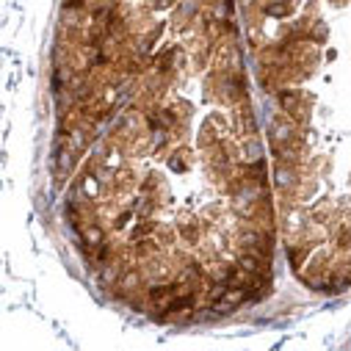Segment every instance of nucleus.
<instances>
[{"mask_svg": "<svg viewBox=\"0 0 351 351\" xmlns=\"http://www.w3.org/2000/svg\"><path fill=\"white\" fill-rule=\"evenodd\" d=\"M280 47L285 50L288 61L296 64L307 77L315 72V66H318V61H321V50H318L315 42H310V39H293V42L280 45Z\"/></svg>", "mask_w": 351, "mask_h": 351, "instance_id": "3", "label": "nucleus"}, {"mask_svg": "<svg viewBox=\"0 0 351 351\" xmlns=\"http://www.w3.org/2000/svg\"><path fill=\"white\" fill-rule=\"evenodd\" d=\"M221 138H224V128H221V122H219L216 117H208V119L202 122L199 133H197V147H199V149H208V147L219 144Z\"/></svg>", "mask_w": 351, "mask_h": 351, "instance_id": "11", "label": "nucleus"}, {"mask_svg": "<svg viewBox=\"0 0 351 351\" xmlns=\"http://www.w3.org/2000/svg\"><path fill=\"white\" fill-rule=\"evenodd\" d=\"M335 3H337V6H343V3H346V0H335Z\"/></svg>", "mask_w": 351, "mask_h": 351, "instance_id": "17", "label": "nucleus"}, {"mask_svg": "<svg viewBox=\"0 0 351 351\" xmlns=\"http://www.w3.org/2000/svg\"><path fill=\"white\" fill-rule=\"evenodd\" d=\"M189 53H191V64L197 69H205L210 64V53H213V42L205 36V34H197L191 42H189Z\"/></svg>", "mask_w": 351, "mask_h": 351, "instance_id": "9", "label": "nucleus"}, {"mask_svg": "<svg viewBox=\"0 0 351 351\" xmlns=\"http://www.w3.org/2000/svg\"><path fill=\"white\" fill-rule=\"evenodd\" d=\"M293 12V0H269L263 6V14H271V17H288Z\"/></svg>", "mask_w": 351, "mask_h": 351, "instance_id": "14", "label": "nucleus"}, {"mask_svg": "<svg viewBox=\"0 0 351 351\" xmlns=\"http://www.w3.org/2000/svg\"><path fill=\"white\" fill-rule=\"evenodd\" d=\"M178 235H180V241H186V243H199L202 241V221L199 219H180L178 221Z\"/></svg>", "mask_w": 351, "mask_h": 351, "instance_id": "13", "label": "nucleus"}, {"mask_svg": "<svg viewBox=\"0 0 351 351\" xmlns=\"http://www.w3.org/2000/svg\"><path fill=\"white\" fill-rule=\"evenodd\" d=\"M197 163V155L189 149V147H180V149H171V155H169V166H171V171H178V174H183V171H189L191 166Z\"/></svg>", "mask_w": 351, "mask_h": 351, "instance_id": "12", "label": "nucleus"}, {"mask_svg": "<svg viewBox=\"0 0 351 351\" xmlns=\"http://www.w3.org/2000/svg\"><path fill=\"white\" fill-rule=\"evenodd\" d=\"M152 235H155V241H158L163 249H169V246L174 243V227H169V224H163V221H155Z\"/></svg>", "mask_w": 351, "mask_h": 351, "instance_id": "15", "label": "nucleus"}, {"mask_svg": "<svg viewBox=\"0 0 351 351\" xmlns=\"http://www.w3.org/2000/svg\"><path fill=\"white\" fill-rule=\"evenodd\" d=\"M111 178H114V189L125 197V194H130L133 189H138V169L136 166H130V163H122V166H117L114 171H111Z\"/></svg>", "mask_w": 351, "mask_h": 351, "instance_id": "8", "label": "nucleus"}, {"mask_svg": "<svg viewBox=\"0 0 351 351\" xmlns=\"http://www.w3.org/2000/svg\"><path fill=\"white\" fill-rule=\"evenodd\" d=\"M304 128L293 125L288 117H274L271 125H269V144H271V152H280V149H304Z\"/></svg>", "mask_w": 351, "mask_h": 351, "instance_id": "1", "label": "nucleus"}, {"mask_svg": "<svg viewBox=\"0 0 351 351\" xmlns=\"http://www.w3.org/2000/svg\"><path fill=\"white\" fill-rule=\"evenodd\" d=\"M138 189H141V197L152 199L158 208H163V205H166V199H169V183L160 178L158 171L144 174V178L138 180Z\"/></svg>", "mask_w": 351, "mask_h": 351, "instance_id": "6", "label": "nucleus"}, {"mask_svg": "<svg viewBox=\"0 0 351 351\" xmlns=\"http://www.w3.org/2000/svg\"><path fill=\"white\" fill-rule=\"evenodd\" d=\"M232 119H235V136H238V138L257 136V122H254V114H252L249 100L232 106Z\"/></svg>", "mask_w": 351, "mask_h": 351, "instance_id": "7", "label": "nucleus"}, {"mask_svg": "<svg viewBox=\"0 0 351 351\" xmlns=\"http://www.w3.org/2000/svg\"><path fill=\"white\" fill-rule=\"evenodd\" d=\"M80 155L72 152L69 147H61V144H53V178L58 186H64L69 178H72V171L77 166Z\"/></svg>", "mask_w": 351, "mask_h": 351, "instance_id": "5", "label": "nucleus"}, {"mask_svg": "<svg viewBox=\"0 0 351 351\" xmlns=\"http://www.w3.org/2000/svg\"><path fill=\"white\" fill-rule=\"evenodd\" d=\"M249 302V296H246V291H241V288H227L224 285V291L219 293V299L210 304L216 313H232V310H238L241 304H246Z\"/></svg>", "mask_w": 351, "mask_h": 351, "instance_id": "10", "label": "nucleus"}, {"mask_svg": "<svg viewBox=\"0 0 351 351\" xmlns=\"http://www.w3.org/2000/svg\"><path fill=\"white\" fill-rule=\"evenodd\" d=\"M147 6L149 9H171L174 0H147Z\"/></svg>", "mask_w": 351, "mask_h": 351, "instance_id": "16", "label": "nucleus"}, {"mask_svg": "<svg viewBox=\"0 0 351 351\" xmlns=\"http://www.w3.org/2000/svg\"><path fill=\"white\" fill-rule=\"evenodd\" d=\"M277 97H280V106H282L285 117L293 125L304 128L310 122V108H313V97L310 95H304L302 89H296V86H285V89L277 92Z\"/></svg>", "mask_w": 351, "mask_h": 351, "instance_id": "2", "label": "nucleus"}, {"mask_svg": "<svg viewBox=\"0 0 351 351\" xmlns=\"http://www.w3.org/2000/svg\"><path fill=\"white\" fill-rule=\"evenodd\" d=\"M210 61H213V72H219V75L243 72V69H241V53H238L235 39L216 42V45H213V53H210Z\"/></svg>", "mask_w": 351, "mask_h": 351, "instance_id": "4", "label": "nucleus"}]
</instances>
